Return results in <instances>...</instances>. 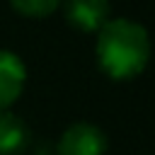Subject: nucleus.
Listing matches in <instances>:
<instances>
[{
	"label": "nucleus",
	"mask_w": 155,
	"mask_h": 155,
	"mask_svg": "<svg viewBox=\"0 0 155 155\" xmlns=\"http://www.w3.org/2000/svg\"><path fill=\"white\" fill-rule=\"evenodd\" d=\"M150 58L148 31L126 17L107 19L97 36V61L116 80L136 78Z\"/></svg>",
	"instance_id": "obj_1"
},
{
	"label": "nucleus",
	"mask_w": 155,
	"mask_h": 155,
	"mask_svg": "<svg viewBox=\"0 0 155 155\" xmlns=\"http://www.w3.org/2000/svg\"><path fill=\"white\" fill-rule=\"evenodd\" d=\"M107 138L92 124H73L58 140V155H102Z\"/></svg>",
	"instance_id": "obj_2"
},
{
	"label": "nucleus",
	"mask_w": 155,
	"mask_h": 155,
	"mask_svg": "<svg viewBox=\"0 0 155 155\" xmlns=\"http://www.w3.org/2000/svg\"><path fill=\"white\" fill-rule=\"evenodd\" d=\"M24 80H27V68L22 58L15 56L12 51L0 48V109L10 107L22 94Z\"/></svg>",
	"instance_id": "obj_3"
},
{
	"label": "nucleus",
	"mask_w": 155,
	"mask_h": 155,
	"mask_svg": "<svg viewBox=\"0 0 155 155\" xmlns=\"http://www.w3.org/2000/svg\"><path fill=\"white\" fill-rule=\"evenodd\" d=\"M65 17L82 31L102 29L109 17V0H65Z\"/></svg>",
	"instance_id": "obj_4"
},
{
	"label": "nucleus",
	"mask_w": 155,
	"mask_h": 155,
	"mask_svg": "<svg viewBox=\"0 0 155 155\" xmlns=\"http://www.w3.org/2000/svg\"><path fill=\"white\" fill-rule=\"evenodd\" d=\"M29 140V128L27 124L12 114L0 109V155H12L17 150H22Z\"/></svg>",
	"instance_id": "obj_5"
},
{
	"label": "nucleus",
	"mask_w": 155,
	"mask_h": 155,
	"mask_svg": "<svg viewBox=\"0 0 155 155\" xmlns=\"http://www.w3.org/2000/svg\"><path fill=\"white\" fill-rule=\"evenodd\" d=\"M61 0H12V7L27 17H46L58 7Z\"/></svg>",
	"instance_id": "obj_6"
}]
</instances>
